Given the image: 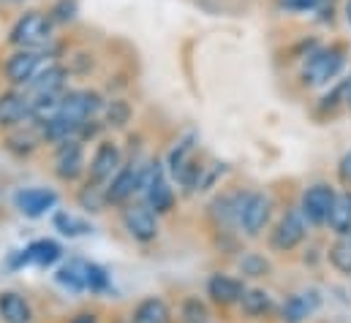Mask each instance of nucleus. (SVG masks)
<instances>
[{
	"label": "nucleus",
	"mask_w": 351,
	"mask_h": 323,
	"mask_svg": "<svg viewBox=\"0 0 351 323\" xmlns=\"http://www.w3.org/2000/svg\"><path fill=\"white\" fill-rule=\"evenodd\" d=\"M52 30H55V22L49 19V14H44V11H25L14 22V27L8 33V44H14L16 49H38V47L49 44Z\"/></svg>",
	"instance_id": "obj_1"
},
{
	"label": "nucleus",
	"mask_w": 351,
	"mask_h": 323,
	"mask_svg": "<svg viewBox=\"0 0 351 323\" xmlns=\"http://www.w3.org/2000/svg\"><path fill=\"white\" fill-rule=\"evenodd\" d=\"M343 66H346V49L341 44L322 47V49L308 55L305 68H302V81L308 87H322V84L335 79Z\"/></svg>",
	"instance_id": "obj_2"
},
{
	"label": "nucleus",
	"mask_w": 351,
	"mask_h": 323,
	"mask_svg": "<svg viewBox=\"0 0 351 323\" xmlns=\"http://www.w3.org/2000/svg\"><path fill=\"white\" fill-rule=\"evenodd\" d=\"M33 120V98L27 90L0 92V128H19Z\"/></svg>",
	"instance_id": "obj_3"
},
{
	"label": "nucleus",
	"mask_w": 351,
	"mask_h": 323,
	"mask_svg": "<svg viewBox=\"0 0 351 323\" xmlns=\"http://www.w3.org/2000/svg\"><path fill=\"white\" fill-rule=\"evenodd\" d=\"M335 196H338V193H335L330 185H324V182L308 188V190L302 193V204H300L302 218H305L308 223H313V226H324V223H327V215H330V209H332Z\"/></svg>",
	"instance_id": "obj_4"
},
{
	"label": "nucleus",
	"mask_w": 351,
	"mask_h": 323,
	"mask_svg": "<svg viewBox=\"0 0 351 323\" xmlns=\"http://www.w3.org/2000/svg\"><path fill=\"white\" fill-rule=\"evenodd\" d=\"M38 71H41V55L36 49H16L3 66V77L11 87H27Z\"/></svg>",
	"instance_id": "obj_5"
},
{
	"label": "nucleus",
	"mask_w": 351,
	"mask_h": 323,
	"mask_svg": "<svg viewBox=\"0 0 351 323\" xmlns=\"http://www.w3.org/2000/svg\"><path fill=\"white\" fill-rule=\"evenodd\" d=\"M269 215H272V198L267 193H248L245 204H243V212H240V229L248 237H256L267 226Z\"/></svg>",
	"instance_id": "obj_6"
},
{
	"label": "nucleus",
	"mask_w": 351,
	"mask_h": 323,
	"mask_svg": "<svg viewBox=\"0 0 351 323\" xmlns=\"http://www.w3.org/2000/svg\"><path fill=\"white\" fill-rule=\"evenodd\" d=\"M25 90L30 92V98H33V101L60 98V95H63V90H66V68H63V66H58V63H52V66L41 68V71L30 79V84H27Z\"/></svg>",
	"instance_id": "obj_7"
},
{
	"label": "nucleus",
	"mask_w": 351,
	"mask_h": 323,
	"mask_svg": "<svg viewBox=\"0 0 351 323\" xmlns=\"http://www.w3.org/2000/svg\"><path fill=\"white\" fill-rule=\"evenodd\" d=\"M302 240H305V218H302L300 209H289V212L278 220L269 244H272L275 250H283V253H286V250H294Z\"/></svg>",
	"instance_id": "obj_8"
},
{
	"label": "nucleus",
	"mask_w": 351,
	"mask_h": 323,
	"mask_svg": "<svg viewBox=\"0 0 351 323\" xmlns=\"http://www.w3.org/2000/svg\"><path fill=\"white\" fill-rule=\"evenodd\" d=\"M123 226H125V231H128L134 240H139V242H153V240L158 237L156 215H153V209L145 207V204L128 207V209L123 212Z\"/></svg>",
	"instance_id": "obj_9"
},
{
	"label": "nucleus",
	"mask_w": 351,
	"mask_h": 323,
	"mask_svg": "<svg viewBox=\"0 0 351 323\" xmlns=\"http://www.w3.org/2000/svg\"><path fill=\"white\" fill-rule=\"evenodd\" d=\"M55 171L66 182L77 179L85 171V150H82L80 139H69V142L60 144V150L55 155Z\"/></svg>",
	"instance_id": "obj_10"
},
{
	"label": "nucleus",
	"mask_w": 351,
	"mask_h": 323,
	"mask_svg": "<svg viewBox=\"0 0 351 323\" xmlns=\"http://www.w3.org/2000/svg\"><path fill=\"white\" fill-rule=\"evenodd\" d=\"M16 209L27 218H41L44 212H49L55 204H58V193L55 190H47V188H27V190H19L16 198H14Z\"/></svg>",
	"instance_id": "obj_11"
},
{
	"label": "nucleus",
	"mask_w": 351,
	"mask_h": 323,
	"mask_svg": "<svg viewBox=\"0 0 351 323\" xmlns=\"http://www.w3.org/2000/svg\"><path fill=\"white\" fill-rule=\"evenodd\" d=\"M139 182H142V171L139 168H120L114 177H112V182H109V188H106V193H104V201L106 204H125L136 190H139Z\"/></svg>",
	"instance_id": "obj_12"
},
{
	"label": "nucleus",
	"mask_w": 351,
	"mask_h": 323,
	"mask_svg": "<svg viewBox=\"0 0 351 323\" xmlns=\"http://www.w3.org/2000/svg\"><path fill=\"white\" fill-rule=\"evenodd\" d=\"M207 294H210V299H213L215 305L229 307V305L243 302L245 285H243V280H237V277H229V274H213L210 283H207Z\"/></svg>",
	"instance_id": "obj_13"
},
{
	"label": "nucleus",
	"mask_w": 351,
	"mask_h": 323,
	"mask_svg": "<svg viewBox=\"0 0 351 323\" xmlns=\"http://www.w3.org/2000/svg\"><path fill=\"white\" fill-rule=\"evenodd\" d=\"M117 166H120V150L112 142H104L95 150L93 161H90V182L93 185H104L106 179H112V174L117 171Z\"/></svg>",
	"instance_id": "obj_14"
},
{
	"label": "nucleus",
	"mask_w": 351,
	"mask_h": 323,
	"mask_svg": "<svg viewBox=\"0 0 351 323\" xmlns=\"http://www.w3.org/2000/svg\"><path fill=\"white\" fill-rule=\"evenodd\" d=\"M319 307V294L316 291H305V294H294L283 302L280 318L283 323H302L308 315H313Z\"/></svg>",
	"instance_id": "obj_15"
},
{
	"label": "nucleus",
	"mask_w": 351,
	"mask_h": 323,
	"mask_svg": "<svg viewBox=\"0 0 351 323\" xmlns=\"http://www.w3.org/2000/svg\"><path fill=\"white\" fill-rule=\"evenodd\" d=\"M60 244L52 242V240H38V242L27 244L25 250H22V255H19V261H14V266L16 263H38V266H52L58 258H60Z\"/></svg>",
	"instance_id": "obj_16"
},
{
	"label": "nucleus",
	"mask_w": 351,
	"mask_h": 323,
	"mask_svg": "<svg viewBox=\"0 0 351 323\" xmlns=\"http://www.w3.org/2000/svg\"><path fill=\"white\" fill-rule=\"evenodd\" d=\"M327 226H330L332 234H338V237L351 234V190H343V193L335 196L332 209H330V215H327Z\"/></svg>",
	"instance_id": "obj_17"
},
{
	"label": "nucleus",
	"mask_w": 351,
	"mask_h": 323,
	"mask_svg": "<svg viewBox=\"0 0 351 323\" xmlns=\"http://www.w3.org/2000/svg\"><path fill=\"white\" fill-rule=\"evenodd\" d=\"M0 318L5 323H30L33 313H30V305L19 294L3 291L0 294Z\"/></svg>",
	"instance_id": "obj_18"
},
{
	"label": "nucleus",
	"mask_w": 351,
	"mask_h": 323,
	"mask_svg": "<svg viewBox=\"0 0 351 323\" xmlns=\"http://www.w3.org/2000/svg\"><path fill=\"white\" fill-rule=\"evenodd\" d=\"M245 196H248V193H229V196H221V198L213 204L218 223H223V226H240V212H243Z\"/></svg>",
	"instance_id": "obj_19"
},
{
	"label": "nucleus",
	"mask_w": 351,
	"mask_h": 323,
	"mask_svg": "<svg viewBox=\"0 0 351 323\" xmlns=\"http://www.w3.org/2000/svg\"><path fill=\"white\" fill-rule=\"evenodd\" d=\"M134 323H169V307L164 299H145L136 313H134Z\"/></svg>",
	"instance_id": "obj_20"
},
{
	"label": "nucleus",
	"mask_w": 351,
	"mask_h": 323,
	"mask_svg": "<svg viewBox=\"0 0 351 323\" xmlns=\"http://www.w3.org/2000/svg\"><path fill=\"white\" fill-rule=\"evenodd\" d=\"M58 283L71 288V291H85L88 280H85V263L82 261H71L58 272Z\"/></svg>",
	"instance_id": "obj_21"
},
{
	"label": "nucleus",
	"mask_w": 351,
	"mask_h": 323,
	"mask_svg": "<svg viewBox=\"0 0 351 323\" xmlns=\"http://www.w3.org/2000/svg\"><path fill=\"white\" fill-rule=\"evenodd\" d=\"M330 263L341 272V274H351V237H338V242L330 247Z\"/></svg>",
	"instance_id": "obj_22"
},
{
	"label": "nucleus",
	"mask_w": 351,
	"mask_h": 323,
	"mask_svg": "<svg viewBox=\"0 0 351 323\" xmlns=\"http://www.w3.org/2000/svg\"><path fill=\"white\" fill-rule=\"evenodd\" d=\"M280 5H283L286 11H294V14L319 11L322 19H327V14L332 16V0H280Z\"/></svg>",
	"instance_id": "obj_23"
},
{
	"label": "nucleus",
	"mask_w": 351,
	"mask_h": 323,
	"mask_svg": "<svg viewBox=\"0 0 351 323\" xmlns=\"http://www.w3.org/2000/svg\"><path fill=\"white\" fill-rule=\"evenodd\" d=\"M243 310L248 313V315H264L269 307H272V299H269V294H264L259 288H254V291H245L243 294Z\"/></svg>",
	"instance_id": "obj_24"
},
{
	"label": "nucleus",
	"mask_w": 351,
	"mask_h": 323,
	"mask_svg": "<svg viewBox=\"0 0 351 323\" xmlns=\"http://www.w3.org/2000/svg\"><path fill=\"white\" fill-rule=\"evenodd\" d=\"M77 14H80V3L77 0H55L52 8H49V19L55 25H69V22L77 19Z\"/></svg>",
	"instance_id": "obj_25"
},
{
	"label": "nucleus",
	"mask_w": 351,
	"mask_h": 323,
	"mask_svg": "<svg viewBox=\"0 0 351 323\" xmlns=\"http://www.w3.org/2000/svg\"><path fill=\"white\" fill-rule=\"evenodd\" d=\"M55 229L60 234H66V237H80V234H88L90 231V226L85 220H77L74 215H66V212L55 215Z\"/></svg>",
	"instance_id": "obj_26"
},
{
	"label": "nucleus",
	"mask_w": 351,
	"mask_h": 323,
	"mask_svg": "<svg viewBox=\"0 0 351 323\" xmlns=\"http://www.w3.org/2000/svg\"><path fill=\"white\" fill-rule=\"evenodd\" d=\"M193 142H196V136L188 133L185 139H180V144L172 150V155H169V168H172V174H175L180 166H185V163L193 158Z\"/></svg>",
	"instance_id": "obj_27"
},
{
	"label": "nucleus",
	"mask_w": 351,
	"mask_h": 323,
	"mask_svg": "<svg viewBox=\"0 0 351 323\" xmlns=\"http://www.w3.org/2000/svg\"><path fill=\"white\" fill-rule=\"evenodd\" d=\"M85 280H88V288L95 291V294L109 288V277H106V272L98 263H85Z\"/></svg>",
	"instance_id": "obj_28"
},
{
	"label": "nucleus",
	"mask_w": 351,
	"mask_h": 323,
	"mask_svg": "<svg viewBox=\"0 0 351 323\" xmlns=\"http://www.w3.org/2000/svg\"><path fill=\"white\" fill-rule=\"evenodd\" d=\"M128 120H131V106L125 101H112L109 112H106V122L114 125V128H123Z\"/></svg>",
	"instance_id": "obj_29"
},
{
	"label": "nucleus",
	"mask_w": 351,
	"mask_h": 323,
	"mask_svg": "<svg viewBox=\"0 0 351 323\" xmlns=\"http://www.w3.org/2000/svg\"><path fill=\"white\" fill-rule=\"evenodd\" d=\"M240 269H243V274H248V277H264V274L269 272V263L264 261L262 255L251 253V255H245V258L240 261Z\"/></svg>",
	"instance_id": "obj_30"
},
{
	"label": "nucleus",
	"mask_w": 351,
	"mask_h": 323,
	"mask_svg": "<svg viewBox=\"0 0 351 323\" xmlns=\"http://www.w3.org/2000/svg\"><path fill=\"white\" fill-rule=\"evenodd\" d=\"M182 315H185L191 323H204V321H207V310H204V305H202V302H196V299H188V302H185Z\"/></svg>",
	"instance_id": "obj_31"
},
{
	"label": "nucleus",
	"mask_w": 351,
	"mask_h": 323,
	"mask_svg": "<svg viewBox=\"0 0 351 323\" xmlns=\"http://www.w3.org/2000/svg\"><path fill=\"white\" fill-rule=\"evenodd\" d=\"M338 179H341L346 188H351V150L341 158V163H338Z\"/></svg>",
	"instance_id": "obj_32"
},
{
	"label": "nucleus",
	"mask_w": 351,
	"mask_h": 323,
	"mask_svg": "<svg viewBox=\"0 0 351 323\" xmlns=\"http://www.w3.org/2000/svg\"><path fill=\"white\" fill-rule=\"evenodd\" d=\"M341 98H343V103H346V106L351 109V74L343 81H341Z\"/></svg>",
	"instance_id": "obj_33"
},
{
	"label": "nucleus",
	"mask_w": 351,
	"mask_h": 323,
	"mask_svg": "<svg viewBox=\"0 0 351 323\" xmlns=\"http://www.w3.org/2000/svg\"><path fill=\"white\" fill-rule=\"evenodd\" d=\"M19 3H25V0H0V5H19Z\"/></svg>",
	"instance_id": "obj_34"
},
{
	"label": "nucleus",
	"mask_w": 351,
	"mask_h": 323,
	"mask_svg": "<svg viewBox=\"0 0 351 323\" xmlns=\"http://www.w3.org/2000/svg\"><path fill=\"white\" fill-rule=\"evenodd\" d=\"M74 323H95V321H93V315H80V321Z\"/></svg>",
	"instance_id": "obj_35"
},
{
	"label": "nucleus",
	"mask_w": 351,
	"mask_h": 323,
	"mask_svg": "<svg viewBox=\"0 0 351 323\" xmlns=\"http://www.w3.org/2000/svg\"><path fill=\"white\" fill-rule=\"evenodd\" d=\"M346 19H349V25H351V0L346 3Z\"/></svg>",
	"instance_id": "obj_36"
}]
</instances>
